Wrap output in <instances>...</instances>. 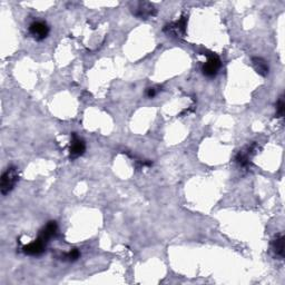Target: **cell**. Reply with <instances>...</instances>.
Instances as JSON below:
<instances>
[{"label": "cell", "mask_w": 285, "mask_h": 285, "mask_svg": "<svg viewBox=\"0 0 285 285\" xmlns=\"http://www.w3.org/2000/svg\"><path fill=\"white\" fill-rule=\"evenodd\" d=\"M18 179V168L15 166H10V167L4 170L1 176V182H0V192H1L2 195H7L8 193L12 191L13 187L16 186Z\"/></svg>", "instance_id": "obj_1"}, {"label": "cell", "mask_w": 285, "mask_h": 285, "mask_svg": "<svg viewBox=\"0 0 285 285\" xmlns=\"http://www.w3.org/2000/svg\"><path fill=\"white\" fill-rule=\"evenodd\" d=\"M132 12L133 15L140 19H148L156 16L157 9L155 8V6L151 2L140 1L136 2L134 6L132 7Z\"/></svg>", "instance_id": "obj_2"}, {"label": "cell", "mask_w": 285, "mask_h": 285, "mask_svg": "<svg viewBox=\"0 0 285 285\" xmlns=\"http://www.w3.org/2000/svg\"><path fill=\"white\" fill-rule=\"evenodd\" d=\"M258 149L259 146L256 142L245 146L244 148L240 150L235 156V161L241 166V167H249L251 165V159L256 154Z\"/></svg>", "instance_id": "obj_3"}, {"label": "cell", "mask_w": 285, "mask_h": 285, "mask_svg": "<svg viewBox=\"0 0 285 285\" xmlns=\"http://www.w3.org/2000/svg\"><path fill=\"white\" fill-rule=\"evenodd\" d=\"M186 27H187V17L183 16L180 17L179 20L174 21L169 25H166L164 28V32L167 35L174 36V37H184L186 34Z\"/></svg>", "instance_id": "obj_4"}, {"label": "cell", "mask_w": 285, "mask_h": 285, "mask_svg": "<svg viewBox=\"0 0 285 285\" xmlns=\"http://www.w3.org/2000/svg\"><path fill=\"white\" fill-rule=\"evenodd\" d=\"M49 26L45 21L37 20L30 23L29 26V34L37 41H41L46 39L49 35Z\"/></svg>", "instance_id": "obj_5"}, {"label": "cell", "mask_w": 285, "mask_h": 285, "mask_svg": "<svg viewBox=\"0 0 285 285\" xmlns=\"http://www.w3.org/2000/svg\"><path fill=\"white\" fill-rule=\"evenodd\" d=\"M85 150H86V142L76 135L75 133H73V134H71V142L69 147V158L74 160L80 157V156L85 153Z\"/></svg>", "instance_id": "obj_6"}, {"label": "cell", "mask_w": 285, "mask_h": 285, "mask_svg": "<svg viewBox=\"0 0 285 285\" xmlns=\"http://www.w3.org/2000/svg\"><path fill=\"white\" fill-rule=\"evenodd\" d=\"M221 66H222L221 59L218 58V56L211 54L207 56V61L204 64L202 71L206 77H214V76L217 75Z\"/></svg>", "instance_id": "obj_7"}, {"label": "cell", "mask_w": 285, "mask_h": 285, "mask_svg": "<svg viewBox=\"0 0 285 285\" xmlns=\"http://www.w3.org/2000/svg\"><path fill=\"white\" fill-rule=\"evenodd\" d=\"M46 246H47L46 242L40 240L39 237H37L34 242H31V243L23 246L22 252L27 255L38 256L44 253V252L46 251Z\"/></svg>", "instance_id": "obj_8"}, {"label": "cell", "mask_w": 285, "mask_h": 285, "mask_svg": "<svg viewBox=\"0 0 285 285\" xmlns=\"http://www.w3.org/2000/svg\"><path fill=\"white\" fill-rule=\"evenodd\" d=\"M57 231H58V226H57V223L54 222V221H51L44 227V229L40 231L38 237H39L40 240H42L44 242H46L47 244H48L49 241L53 239V237L56 236Z\"/></svg>", "instance_id": "obj_9"}, {"label": "cell", "mask_w": 285, "mask_h": 285, "mask_svg": "<svg viewBox=\"0 0 285 285\" xmlns=\"http://www.w3.org/2000/svg\"><path fill=\"white\" fill-rule=\"evenodd\" d=\"M274 254L279 256V258H283L284 256V236L283 234H279L275 236V239L271 243Z\"/></svg>", "instance_id": "obj_10"}, {"label": "cell", "mask_w": 285, "mask_h": 285, "mask_svg": "<svg viewBox=\"0 0 285 285\" xmlns=\"http://www.w3.org/2000/svg\"><path fill=\"white\" fill-rule=\"evenodd\" d=\"M252 63L254 65L255 70L258 71L261 76H263V77L268 76L270 70L269 65L263 58H261V57H253V58H252Z\"/></svg>", "instance_id": "obj_11"}, {"label": "cell", "mask_w": 285, "mask_h": 285, "mask_svg": "<svg viewBox=\"0 0 285 285\" xmlns=\"http://www.w3.org/2000/svg\"><path fill=\"white\" fill-rule=\"evenodd\" d=\"M80 258V252L78 249H73L70 250L67 253H65L63 255V260L67 261V262H75Z\"/></svg>", "instance_id": "obj_12"}, {"label": "cell", "mask_w": 285, "mask_h": 285, "mask_svg": "<svg viewBox=\"0 0 285 285\" xmlns=\"http://www.w3.org/2000/svg\"><path fill=\"white\" fill-rule=\"evenodd\" d=\"M285 112V104H284V98L283 96L280 97V99L277 103V117L283 118Z\"/></svg>", "instance_id": "obj_13"}, {"label": "cell", "mask_w": 285, "mask_h": 285, "mask_svg": "<svg viewBox=\"0 0 285 285\" xmlns=\"http://www.w3.org/2000/svg\"><path fill=\"white\" fill-rule=\"evenodd\" d=\"M146 95H147V97H148V98L155 97L156 95H157V88H155V87L148 88V89H147V92H146Z\"/></svg>", "instance_id": "obj_14"}]
</instances>
